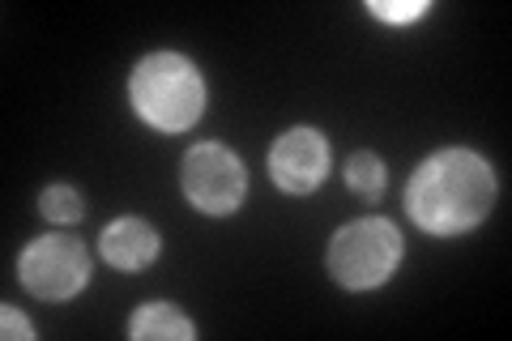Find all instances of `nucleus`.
<instances>
[{
	"label": "nucleus",
	"instance_id": "obj_2",
	"mask_svg": "<svg viewBox=\"0 0 512 341\" xmlns=\"http://www.w3.org/2000/svg\"><path fill=\"white\" fill-rule=\"evenodd\" d=\"M128 103L158 133H188L205 116V77L180 52L141 56L128 77Z\"/></svg>",
	"mask_w": 512,
	"mask_h": 341
},
{
	"label": "nucleus",
	"instance_id": "obj_6",
	"mask_svg": "<svg viewBox=\"0 0 512 341\" xmlns=\"http://www.w3.org/2000/svg\"><path fill=\"white\" fill-rule=\"evenodd\" d=\"M269 175L282 192L291 197H308L325 184L329 175V141L325 133L299 124V128H286V133L269 145Z\"/></svg>",
	"mask_w": 512,
	"mask_h": 341
},
{
	"label": "nucleus",
	"instance_id": "obj_5",
	"mask_svg": "<svg viewBox=\"0 0 512 341\" xmlns=\"http://www.w3.org/2000/svg\"><path fill=\"white\" fill-rule=\"evenodd\" d=\"M180 184L188 205H197L210 218H227L235 214L248 197V175L227 145L218 141H197L180 162Z\"/></svg>",
	"mask_w": 512,
	"mask_h": 341
},
{
	"label": "nucleus",
	"instance_id": "obj_4",
	"mask_svg": "<svg viewBox=\"0 0 512 341\" xmlns=\"http://www.w3.org/2000/svg\"><path fill=\"white\" fill-rule=\"evenodd\" d=\"M18 278L43 303H69L90 282V252L73 235H43L30 239L18 256Z\"/></svg>",
	"mask_w": 512,
	"mask_h": 341
},
{
	"label": "nucleus",
	"instance_id": "obj_10",
	"mask_svg": "<svg viewBox=\"0 0 512 341\" xmlns=\"http://www.w3.org/2000/svg\"><path fill=\"white\" fill-rule=\"evenodd\" d=\"M39 209H43L47 222H64V226H69V222L86 218V197L73 184H47L39 192Z\"/></svg>",
	"mask_w": 512,
	"mask_h": 341
},
{
	"label": "nucleus",
	"instance_id": "obj_3",
	"mask_svg": "<svg viewBox=\"0 0 512 341\" xmlns=\"http://www.w3.org/2000/svg\"><path fill=\"white\" fill-rule=\"evenodd\" d=\"M402 231L389 218H355L329 239V273L346 290H376L402 265Z\"/></svg>",
	"mask_w": 512,
	"mask_h": 341
},
{
	"label": "nucleus",
	"instance_id": "obj_1",
	"mask_svg": "<svg viewBox=\"0 0 512 341\" xmlns=\"http://www.w3.org/2000/svg\"><path fill=\"white\" fill-rule=\"evenodd\" d=\"M495 197H500V180L491 162L466 145H448L414 167L406 184V214L419 231L453 239L470 235L495 209Z\"/></svg>",
	"mask_w": 512,
	"mask_h": 341
},
{
	"label": "nucleus",
	"instance_id": "obj_12",
	"mask_svg": "<svg viewBox=\"0 0 512 341\" xmlns=\"http://www.w3.org/2000/svg\"><path fill=\"white\" fill-rule=\"evenodd\" d=\"M0 333H5L9 341L13 337H18V341H35V324H30L22 312H18V307H0Z\"/></svg>",
	"mask_w": 512,
	"mask_h": 341
},
{
	"label": "nucleus",
	"instance_id": "obj_11",
	"mask_svg": "<svg viewBox=\"0 0 512 341\" xmlns=\"http://www.w3.org/2000/svg\"><path fill=\"white\" fill-rule=\"evenodd\" d=\"M376 13L380 22H393V26H406V22H419L423 13H431V0H410V5H384V0H372V5H367Z\"/></svg>",
	"mask_w": 512,
	"mask_h": 341
},
{
	"label": "nucleus",
	"instance_id": "obj_7",
	"mask_svg": "<svg viewBox=\"0 0 512 341\" xmlns=\"http://www.w3.org/2000/svg\"><path fill=\"white\" fill-rule=\"evenodd\" d=\"M158 252H163V235L137 214H124L116 222H107L103 235H99V256L120 273H137V269L154 265Z\"/></svg>",
	"mask_w": 512,
	"mask_h": 341
},
{
	"label": "nucleus",
	"instance_id": "obj_8",
	"mask_svg": "<svg viewBox=\"0 0 512 341\" xmlns=\"http://www.w3.org/2000/svg\"><path fill=\"white\" fill-rule=\"evenodd\" d=\"M128 337L137 341H192L197 324H192L175 303H146L128 320Z\"/></svg>",
	"mask_w": 512,
	"mask_h": 341
},
{
	"label": "nucleus",
	"instance_id": "obj_9",
	"mask_svg": "<svg viewBox=\"0 0 512 341\" xmlns=\"http://www.w3.org/2000/svg\"><path fill=\"white\" fill-rule=\"evenodd\" d=\"M346 184L350 192H359L363 201H380L384 197V162L372 150H359L346 158Z\"/></svg>",
	"mask_w": 512,
	"mask_h": 341
}]
</instances>
